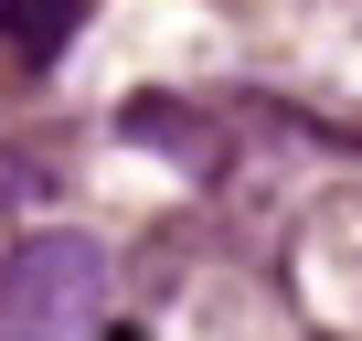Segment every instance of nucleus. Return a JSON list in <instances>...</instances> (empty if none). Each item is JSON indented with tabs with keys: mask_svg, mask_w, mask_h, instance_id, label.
Listing matches in <instances>:
<instances>
[{
	"mask_svg": "<svg viewBox=\"0 0 362 341\" xmlns=\"http://www.w3.org/2000/svg\"><path fill=\"white\" fill-rule=\"evenodd\" d=\"M54 170H64V149H54V139H11V149H0V245L22 235V214H33V203H54Z\"/></svg>",
	"mask_w": 362,
	"mask_h": 341,
	"instance_id": "nucleus-4",
	"label": "nucleus"
},
{
	"mask_svg": "<svg viewBox=\"0 0 362 341\" xmlns=\"http://www.w3.org/2000/svg\"><path fill=\"white\" fill-rule=\"evenodd\" d=\"M288 299H298L309 330L362 341V192L309 203V224L288 235Z\"/></svg>",
	"mask_w": 362,
	"mask_h": 341,
	"instance_id": "nucleus-2",
	"label": "nucleus"
},
{
	"mask_svg": "<svg viewBox=\"0 0 362 341\" xmlns=\"http://www.w3.org/2000/svg\"><path fill=\"white\" fill-rule=\"evenodd\" d=\"M75 33H86V0H0V43L22 64H54Z\"/></svg>",
	"mask_w": 362,
	"mask_h": 341,
	"instance_id": "nucleus-5",
	"label": "nucleus"
},
{
	"mask_svg": "<svg viewBox=\"0 0 362 341\" xmlns=\"http://www.w3.org/2000/svg\"><path fill=\"white\" fill-rule=\"evenodd\" d=\"M139 149H160V160H181V170H203V182H214V170H235V139H245V117H224V107H203V96H139L128 117H117Z\"/></svg>",
	"mask_w": 362,
	"mask_h": 341,
	"instance_id": "nucleus-3",
	"label": "nucleus"
},
{
	"mask_svg": "<svg viewBox=\"0 0 362 341\" xmlns=\"http://www.w3.org/2000/svg\"><path fill=\"white\" fill-rule=\"evenodd\" d=\"M107 309L96 235H11L0 245V341H86Z\"/></svg>",
	"mask_w": 362,
	"mask_h": 341,
	"instance_id": "nucleus-1",
	"label": "nucleus"
}]
</instances>
